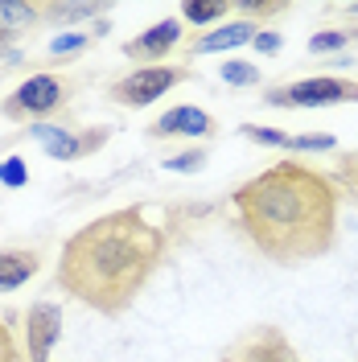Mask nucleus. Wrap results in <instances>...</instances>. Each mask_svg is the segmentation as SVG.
Instances as JSON below:
<instances>
[{"label": "nucleus", "mask_w": 358, "mask_h": 362, "mask_svg": "<svg viewBox=\"0 0 358 362\" xmlns=\"http://www.w3.org/2000/svg\"><path fill=\"white\" fill-rule=\"evenodd\" d=\"M165 230L144 206L112 210L79 226L58 255V288L103 317H120L165 264Z\"/></svg>", "instance_id": "1"}, {"label": "nucleus", "mask_w": 358, "mask_h": 362, "mask_svg": "<svg viewBox=\"0 0 358 362\" xmlns=\"http://www.w3.org/2000/svg\"><path fill=\"white\" fill-rule=\"evenodd\" d=\"M243 136L247 140H260V144H276V148H289L292 136L276 132V128H255V124H243Z\"/></svg>", "instance_id": "21"}, {"label": "nucleus", "mask_w": 358, "mask_h": 362, "mask_svg": "<svg viewBox=\"0 0 358 362\" xmlns=\"http://www.w3.org/2000/svg\"><path fill=\"white\" fill-rule=\"evenodd\" d=\"M346 37H350V33H313V37H309V49H313V54L342 49V45H346Z\"/></svg>", "instance_id": "22"}, {"label": "nucleus", "mask_w": 358, "mask_h": 362, "mask_svg": "<svg viewBox=\"0 0 358 362\" xmlns=\"http://www.w3.org/2000/svg\"><path fill=\"white\" fill-rule=\"evenodd\" d=\"M83 45H87L83 33H62V37L50 42V54H74V49H83Z\"/></svg>", "instance_id": "23"}, {"label": "nucleus", "mask_w": 358, "mask_h": 362, "mask_svg": "<svg viewBox=\"0 0 358 362\" xmlns=\"http://www.w3.org/2000/svg\"><path fill=\"white\" fill-rule=\"evenodd\" d=\"M13 37H17V33H4V29H0V58H8V62H17V54L8 49V45H13Z\"/></svg>", "instance_id": "26"}, {"label": "nucleus", "mask_w": 358, "mask_h": 362, "mask_svg": "<svg viewBox=\"0 0 358 362\" xmlns=\"http://www.w3.org/2000/svg\"><path fill=\"white\" fill-rule=\"evenodd\" d=\"M243 8L255 13V17H276V13H284V4H255V0H247Z\"/></svg>", "instance_id": "25"}, {"label": "nucleus", "mask_w": 358, "mask_h": 362, "mask_svg": "<svg viewBox=\"0 0 358 362\" xmlns=\"http://www.w3.org/2000/svg\"><path fill=\"white\" fill-rule=\"evenodd\" d=\"M0 362H29L21 354V346H17V338H13V329H8L4 317H0Z\"/></svg>", "instance_id": "19"}, {"label": "nucleus", "mask_w": 358, "mask_h": 362, "mask_svg": "<svg viewBox=\"0 0 358 362\" xmlns=\"http://www.w3.org/2000/svg\"><path fill=\"white\" fill-rule=\"evenodd\" d=\"M255 49H260V54H276V49H280V33L260 29V33H255Z\"/></svg>", "instance_id": "24"}, {"label": "nucleus", "mask_w": 358, "mask_h": 362, "mask_svg": "<svg viewBox=\"0 0 358 362\" xmlns=\"http://www.w3.org/2000/svg\"><path fill=\"white\" fill-rule=\"evenodd\" d=\"M99 8L95 4H42V17H50V21H83V17H95Z\"/></svg>", "instance_id": "15"}, {"label": "nucleus", "mask_w": 358, "mask_h": 362, "mask_svg": "<svg viewBox=\"0 0 358 362\" xmlns=\"http://www.w3.org/2000/svg\"><path fill=\"white\" fill-rule=\"evenodd\" d=\"M255 33H260V29L251 21H231V25H223V29H214V33L198 37V42H190V58H194V54H219V49L247 45V42H255Z\"/></svg>", "instance_id": "11"}, {"label": "nucleus", "mask_w": 358, "mask_h": 362, "mask_svg": "<svg viewBox=\"0 0 358 362\" xmlns=\"http://www.w3.org/2000/svg\"><path fill=\"white\" fill-rule=\"evenodd\" d=\"M235 218L276 264L317 259L334 243L337 189L301 160H280L235 189Z\"/></svg>", "instance_id": "2"}, {"label": "nucleus", "mask_w": 358, "mask_h": 362, "mask_svg": "<svg viewBox=\"0 0 358 362\" xmlns=\"http://www.w3.org/2000/svg\"><path fill=\"white\" fill-rule=\"evenodd\" d=\"M178 42H181V25L169 17V21L144 29L140 37H132V42L124 45V54H128V58H144V62H161V58H165Z\"/></svg>", "instance_id": "9"}, {"label": "nucleus", "mask_w": 358, "mask_h": 362, "mask_svg": "<svg viewBox=\"0 0 358 362\" xmlns=\"http://www.w3.org/2000/svg\"><path fill=\"white\" fill-rule=\"evenodd\" d=\"M190 78V70L181 66H140L132 70V74H124L120 83H112V95L115 103H124V107H149V103H157L165 90H173L178 83H185Z\"/></svg>", "instance_id": "4"}, {"label": "nucleus", "mask_w": 358, "mask_h": 362, "mask_svg": "<svg viewBox=\"0 0 358 362\" xmlns=\"http://www.w3.org/2000/svg\"><path fill=\"white\" fill-rule=\"evenodd\" d=\"M149 132L153 136H210L214 132V119L202 107H173V112L161 115Z\"/></svg>", "instance_id": "10"}, {"label": "nucleus", "mask_w": 358, "mask_h": 362, "mask_svg": "<svg viewBox=\"0 0 358 362\" xmlns=\"http://www.w3.org/2000/svg\"><path fill=\"white\" fill-rule=\"evenodd\" d=\"M70 90H74V83L62 78V74H33V78H25L21 87L0 103V115L4 119H17V124H29V119L42 124L45 115L67 107Z\"/></svg>", "instance_id": "3"}, {"label": "nucleus", "mask_w": 358, "mask_h": 362, "mask_svg": "<svg viewBox=\"0 0 358 362\" xmlns=\"http://www.w3.org/2000/svg\"><path fill=\"white\" fill-rule=\"evenodd\" d=\"M0 181H4V185H13V189H17V185H25V181H29V169H25V160H21V157L0 160Z\"/></svg>", "instance_id": "20"}, {"label": "nucleus", "mask_w": 358, "mask_h": 362, "mask_svg": "<svg viewBox=\"0 0 358 362\" xmlns=\"http://www.w3.org/2000/svg\"><path fill=\"white\" fill-rule=\"evenodd\" d=\"M42 268V255L25 247H4L0 251V288H21L25 280H33Z\"/></svg>", "instance_id": "12"}, {"label": "nucleus", "mask_w": 358, "mask_h": 362, "mask_svg": "<svg viewBox=\"0 0 358 362\" xmlns=\"http://www.w3.org/2000/svg\"><path fill=\"white\" fill-rule=\"evenodd\" d=\"M29 132L37 136L45 144V153L54 160H79V157H87V153H95L103 140H108V132L99 128V132H83V136H70L67 128H54V124H33Z\"/></svg>", "instance_id": "8"}, {"label": "nucleus", "mask_w": 358, "mask_h": 362, "mask_svg": "<svg viewBox=\"0 0 358 362\" xmlns=\"http://www.w3.org/2000/svg\"><path fill=\"white\" fill-rule=\"evenodd\" d=\"M289 148L292 153H330L334 148V136H292Z\"/></svg>", "instance_id": "18"}, {"label": "nucleus", "mask_w": 358, "mask_h": 362, "mask_svg": "<svg viewBox=\"0 0 358 362\" xmlns=\"http://www.w3.org/2000/svg\"><path fill=\"white\" fill-rule=\"evenodd\" d=\"M181 17L194 25H210V21H219V17H226V0H185Z\"/></svg>", "instance_id": "14"}, {"label": "nucleus", "mask_w": 358, "mask_h": 362, "mask_svg": "<svg viewBox=\"0 0 358 362\" xmlns=\"http://www.w3.org/2000/svg\"><path fill=\"white\" fill-rule=\"evenodd\" d=\"M202 165H206V153H202V148H194V153H181V157H169V160H165V169H169V173H198Z\"/></svg>", "instance_id": "17"}, {"label": "nucleus", "mask_w": 358, "mask_h": 362, "mask_svg": "<svg viewBox=\"0 0 358 362\" xmlns=\"http://www.w3.org/2000/svg\"><path fill=\"white\" fill-rule=\"evenodd\" d=\"M33 21H42V4H25V0H0V29L4 33H21Z\"/></svg>", "instance_id": "13"}, {"label": "nucleus", "mask_w": 358, "mask_h": 362, "mask_svg": "<svg viewBox=\"0 0 358 362\" xmlns=\"http://www.w3.org/2000/svg\"><path fill=\"white\" fill-rule=\"evenodd\" d=\"M354 99L358 83H350V78H305L292 87L268 90L272 107H334V103H354Z\"/></svg>", "instance_id": "5"}, {"label": "nucleus", "mask_w": 358, "mask_h": 362, "mask_svg": "<svg viewBox=\"0 0 358 362\" xmlns=\"http://www.w3.org/2000/svg\"><path fill=\"white\" fill-rule=\"evenodd\" d=\"M223 362H305L276 325H255L226 346Z\"/></svg>", "instance_id": "6"}, {"label": "nucleus", "mask_w": 358, "mask_h": 362, "mask_svg": "<svg viewBox=\"0 0 358 362\" xmlns=\"http://www.w3.org/2000/svg\"><path fill=\"white\" fill-rule=\"evenodd\" d=\"M223 83H231V87H255L260 83V66H251V62H223Z\"/></svg>", "instance_id": "16"}, {"label": "nucleus", "mask_w": 358, "mask_h": 362, "mask_svg": "<svg viewBox=\"0 0 358 362\" xmlns=\"http://www.w3.org/2000/svg\"><path fill=\"white\" fill-rule=\"evenodd\" d=\"M58 334H62V309L50 305V300L29 305V313H25V358L50 362V350H54Z\"/></svg>", "instance_id": "7"}, {"label": "nucleus", "mask_w": 358, "mask_h": 362, "mask_svg": "<svg viewBox=\"0 0 358 362\" xmlns=\"http://www.w3.org/2000/svg\"><path fill=\"white\" fill-rule=\"evenodd\" d=\"M350 17H358V4H350Z\"/></svg>", "instance_id": "27"}]
</instances>
